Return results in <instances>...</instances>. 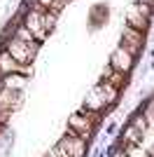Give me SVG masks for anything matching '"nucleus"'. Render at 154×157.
<instances>
[{
  "mask_svg": "<svg viewBox=\"0 0 154 157\" xmlns=\"http://www.w3.org/2000/svg\"><path fill=\"white\" fill-rule=\"evenodd\" d=\"M101 115L103 113H91L86 108H79L75 115L68 117V129H72L77 136H82L84 141H89L94 134H96V127L101 122Z\"/></svg>",
  "mask_w": 154,
  "mask_h": 157,
  "instance_id": "f257e3e1",
  "label": "nucleus"
},
{
  "mask_svg": "<svg viewBox=\"0 0 154 157\" xmlns=\"http://www.w3.org/2000/svg\"><path fill=\"white\" fill-rule=\"evenodd\" d=\"M45 157H61V155H58V148H56V145H54V148H49Z\"/></svg>",
  "mask_w": 154,
  "mask_h": 157,
  "instance_id": "a211bd4d",
  "label": "nucleus"
},
{
  "mask_svg": "<svg viewBox=\"0 0 154 157\" xmlns=\"http://www.w3.org/2000/svg\"><path fill=\"white\" fill-rule=\"evenodd\" d=\"M38 47H40V42H33V45H26V42H21V40H16V38H9L2 45V49H5L9 56H12L16 63H31L33 59H35V54H38Z\"/></svg>",
  "mask_w": 154,
  "mask_h": 157,
  "instance_id": "f03ea898",
  "label": "nucleus"
},
{
  "mask_svg": "<svg viewBox=\"0 0 154 157\" xmlns=\"http://www.w3.org/2000/svg\"><path fill=\"white\" fill-rule=\"evenodd\" d=\"M9 73H21L28 78V73H31V63H16V61L5 52V49H0V78L2 75H9Z\"/></svg>",
  "mask_w": 154,
  "mask_h": 157,
  "instance_id": "0eeeda50",
  "label": "nucleus"
},
{
  "mask_svg": "<svg viewBox=\"0 0 154 157\" xmlns=\"http://www.w3.org/2000/svg\"><path fill=\"white\" fill-rule=\"evenodd\" d=\"M138 2H142V5H152V7H154V0H138Z\"/></svg>",
  "mask_w": 154,
  "mask_h": 157,
  "instance_id": "6ab92c4d",
  "label": "nucleus"
},
{
  "mask_svg": "<svg viewBox=\"0 0 154 157\" xmlns=\"http://www.w3.org/2000/svg\"><path fill=\"white\" fill-rule=\"evenodd\" d=\"M142 117L147 120V122H154V98L145 105V110H142Z\"/></svg>",
  "mask_w": 154,
  "mask_h": 157,
  "instance_id": "dca6fc26",
  "label": "nucleus"
},
{
  "mask_svg": "<svg viewBox=\"0 0 154 157\" xmlns=\"http://www.w3.org/2000/svg\"><path fill=\"white\" fill-rule=\"evenodd\" d=\"M140 136H142V134L128 122L126 129L122 131V141H119V145H122V148H126V145H138V143H140Z\"/></svg>",
  "mask_w": 154,
  "mask_h": 157,
  "instance_id": "f8f14e48",
  "label": "nucleus"
},
{
  "mask_svg": "<svg viewBox=\"0 0 154 157\" xmlns=\"http://www.w3.org/2000/svg\"><path fill=\"white\" fill-rule=\"evenodd\" d=\"M35 5H40V7H42V10H49V7L54 5V0H38Z\"/></svg>",
  "mask_w": 154,
  "mask_h": 157,
  "instance_id": "f3484780",
  "label": "nucleus"
},
{
  "mask_svg": "<svg viewBox=\"0 0 154 157\" xmlns=\"http://www.w3.org/2000/svg\"><path fill=\"white\" fill-rule=\"evenodd\" d=\"M42 12H47V10L35 5L33 10H28V12L24 14V26L31 31L35 42H45V38H47V31H45V26H42Z\"/></svg>",
  "mask_w": 154,
  "mask_h": 157,
  "instance_id": "20e7f679",
  "label": "nucleus"
},
{
  "mask_svg": "<svg viewBox=\"0 0 154 157\" xmlns=\"http://www.w3.org/2000/svg\"><path fill=\"white\" fill-rule=\"evenodd\" d=\"M82 108H86V110H91V113H103L108 108V101H105V96H103V92H101L98 85L91 89V94L86 96V101H84Z\"/></svg>",
  "mask_w": 154,
  "mask_h": 157,
  "instance_id": "1a4fd4ad",
  "label": "nucleus"
},
{
  "mask_svg": "<svg viewBox=\"0 0 154 157\" xmlns=\"http://www.w3.org/2000/svg\"><path fill=\"white\" fill-rule=\"evenodd\" d=\"M56 145L61 152H68L70 157H84L86 155V141L82 136H77L72 129H65L63 138H58Z\"/></svg>",
  "mask_w": 154,
  "mask_h": 157,
  "instance_id": "7ed1b4c3",
  "label": "nucleus"
},
{
  "mask_svg": "<svg viewBox=\"0 0 154 157\" xmlns=\"http://www.w3.org/2000/svg\"><path fill=\"white\" fill-rule=\"evenodd\" d=\"M0 82H2V87H5V89L21 92V89L26 87V82H28V78H26V75H21V73H9V75H2V78H0Z\"/></svg>",
  "mask_w": 154,
  "mask_h": 157,
  "instance_id": "9b49d317",
  "label": "nucleus"
},
{
  "mask_svg": "<svg viewBox=\"0 0 154 157\" xmlns=\"http://www.w3.org/2000/svg\"><path fill=\"white\" fill-rule=\"evenodd\" d=\"M98 87H101V92H103V96H105V101H108V105H115L122 92H119L117 87L108 85V82H98Z\"/></svg>",
  "mask_w": 154,
  "mask_h": 157,
  "instance_id": "ddd939ff",
  "label": "nucleus"
},
{
  "mask_svg": "<svg viewBox=\"0 0 154 157\" xmlns=\"http://www.w3.org/2000/svg\"><path fill=\"white\" fill-rule=\"evenodd\" d=\"M101 82H108V85H112V87H117L119 92H122L124 87L128 85V75H124V73H117V71H112V68H105L103 71V78H101Z\"/></svg>",
  "mask_w": 154,
  "mask_h": 157,
  "instance_id": "9d476101",
  "label": "nucleus"
},
{
  "mask_svg": "<svg viewBox=\"0 0 154 157\" xmlns=\"http://www.w3.org/2000/svg\"><path fill=\"white\" fill-rule=\"evenodd\" d=\"M12 38H16V40H21V42H26V45H33L35 42V38L31 35V31L21 24V26H16L14 28V33H12Z\"/></svg>",
  "mask_w": 154,
  "mask_h": 157,
  "instance_id": "4468645a",
  "label": "nucleus"
},
{
  "mask_svg": "<svg viewBox=\"0 0 154 157\" xmlns=\"http://www.w3.org/2000/svg\"><path fill=\"white\" fill-rule=\"evenodd\" d=\"M56 21H58V14L56 12H42V26H45V31H47V35H49L51 31H54V26H56Z\"/></svg>",
  "mask_w": 154,
  "mask_h": 157,
  "instance_id": "2eb2a0df",
  "label": "nucleus"
},
{
  "mask_svg": "<svg viewBox=\"0 0 154 157\" xmlns=\"http://www.w3.org/2000/svg\"><path fill=\"white\" fill-rule=\"evenodd\" d=\"M110 68L117 73H124V75H128V73L133 71L135 66V56H131V54L126 52V49H122V47H117L115 52H112V56H110Z\"/></svg>",
  "mask_w": 154,
  "mask_h": 157,
  "instance_id": "423d86ee",
  "label": "nucleus"
},
{
  "mask_svg": "<svg viewBox=\"0 0 154 157\" xmlns=\"http://www.w3.org/2000/svg\"><path fill=\"white\" fill-rule=\"evenodd\" d=\"M142 45H145V33L142 31H135L131 26H124L122 31V49H126L131 56H138L142 52Z\"/></svg>",
  "mask_w": 154,
  "mask_h": 157,
  "instance_id": "39448f33",
  "label": "nucleus"
},
{
  "mask_svg": "<svg viewBox=\"0 0 154 157\" xmlns=\"http://www.w3.org/2000/svg\"><path fill=\"white\" fill-rule=\"evenodd\" d=\"M126 26H131V28H135V31H147V26H149V19L145 17V14L140 12V7H138V2L135 5H131L126 10Z\"/></svg>",
  "mask_w": 154,
  "mask_h": 157,
  "instance_id": "6e6552de",
  "label": "nucleus"
}]
</instances>
